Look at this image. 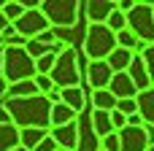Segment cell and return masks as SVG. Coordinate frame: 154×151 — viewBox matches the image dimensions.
<instances>
[{
  "label": "cell",
  "instance_id": "cell-1",
  "mask_svg": "<svg viewBox=\"0 0 154 151\" xmlns=\"http://www.w3.org/2000/svg\"><path fill=\"white\" fill-rule=\"evenodd\" d=\"M3 108L11 119V124L16 130H49V113H51V103L46 95H35V97H5Z\"/></svg>",
  "mask_w": 154,
  "mask_h": 151
},
{
  "label": "cell",
  "instance_id": "cell-2",
  "mask_svg": "<svg viewBox=\"0 0 154 151\" xmlns=\"http://www.w3.org/2000/svg\"><path fill=\"white\" fill-rule=\"evenodd\" d=\"M32 76H35V62L30 59V54L16 46H5L0 57V78L11 86L16 81H30Z\"/></svg>",
  "mask_w": 154,
  "mask_h": 151
},
{
  "label": "cell",
  "instance_id": "cell-3",
  "mask_svg": "<svg viewBox=\"0 0 154 151\" xmlns=\"http://www.w3.org/2000/svg\"><path fill=\"white\" fill-rule=\"evenodd\" d=\"M38 11L46 16V22H49L51 30L62 32V30L76 27L81 3L79 0H43V3H38Z\"/></svg>",
  "mask_w": 154,
  "mask_h": 151
},
{
  "label": "cell",
  "instance_id": "cell-4",
  "mask_svg": "<svg viewBox=\"0 0 154 151\" xmlns=\"http://www.w3.org/2000/svg\"><path fill=\"white\" fill-rule=\"evenodd\" d=\"M54 89L65 86H81V73H79V51L76 46H62V51L54 59V68L49 73Z\"/></svg>",
  "mask_w": 154,
  "mask_h": 151
},
{
  "label": "cell",
  "instance_id": "cell-5",
  "mask_svg": "<svg viewBox=\"0 0 154 151\" xmlns=\"http://www.w3.org/2000/svg\"><path fill=\"white\" fill-rule=\"evenodd\" d=\"M125 22H127V32H133L143 46L154 43V11H152V3H138L125 14Z\"/></svg>",
  "mask_w": 154,
  "mask_h": 151
},
{
  "label": "cell",
  "instance_id": "cell-6",
  "mask_svg": "<svg viewBox=\"0 0 154 151\" xmlns=\"http://www.w3.org/2000/svg\"><path fill=\"white\" fill-rule=\"evenodd\" d=\"M114 49H116V35L106 24H87V32H84V54L89 57V62L106 59Z\"/></svg>",
  "mask_w": 154,
  "mask_h": 151
},
{
  "label": "cell",
  "instance_id": "cell-7",
  "mask_svg": "<svg viewBox=\"0 0 154 151\" xmlns=\"http://www.w3.org/2000/svg\"><path fill=\"white\" fill-rule=\"evenodd\" d=\"M11 27H14V32H16V35H22L24 41H32V38H35V35H41L43 30H51V27H49V22H46V16L38 11V5L24 8V14H22Z\"/></svg>",
  "mask_w": 154,
  "mask_h": 151
},
{
  "label": "cell",
  "instance_id": "cell-8",
  "mask_svg": "<svg viewBox=\"0 0 154 151\" xmlns=\"http://www.w3.org/2000/svg\"><path fill=\"white\" fill-rule=\"evenodd\" d=\"M119 151H146L152 138H149V130L143 124H125L119 132Z\"/></svg>",
  "mask_w": 154,
  "mask_h": 151
},
{
  "label": "cell",
  "instance_id": "cell-9",
  "mask_svg": "<svg viewBox=\"0 0 154 151\" xmlns=\"http://www.w3.org/2000/svg\"><path fill=\"white\" fill-rule=\"evenodd\" d=\"M49 138L57 143V149L76 151V143H79V119L68 122L62 127H49Z\"/></svg>",
  "mask_w": 154,
  "mask_h": 151
},
{
  "label": "cell",
  "instance_id": "cell-10",
  "mask_svg": "<svg viewBox=\"0 0 154 151\" xmlns=\"http://www.w3.org/2000/svg\"><path fill=\"white\" fill-rule=\"evenodd\" d=\"M111 68L106 65V59H95V62H89L87 65V84L92 86V89H106L108 86V81H111Z\"/></svg>",
  "mask_w": 154,
  "mask_h": 151
},
{
  "label": "cell",
  "instance_id": "cell-11",
  "mask_svg": "<svg viewBox=\"0 0 154 151\" xmlns=\"http://www.w3.org/2000/svg\"><path fill=\"white\" fill-rule=\"evenodd\" d=\"M106 89H108L116 100H133V97L138 95V89H135V84L130 81V76H127V73H114Z\"/></svg>",
  "mask_w": 154,
  "mask_h": 151
},
{
  "label": "cell",
  "instance_id": "cell-12",
  "mask_svg": "<svg viewBox=\"0 0 154 151\" xmlns=\"http://www.w3.org/2000/svg\"><path fill=\"white\" fill-rule=\"evenodd\" d=\"M114 8H116V0H89V3H84V11H87L89 24H106L108 14Z\"/></svg>",
  "mask_w": 154,
  "mask_h": 151
},
{
  "label": "cell",
  "instance_id": "cell-13",
  "mask_svg": "<svg viewBox=\"0 0 154 151\" xmlns=\"http://www.w3.org/2000/svg\"><path fill=\"white\" fill-rule=\"evenodd\" d=\"M135 105H138V116H141L143 127L146 130L154 127V86H149V89L135 95Z\"/></svg>",
  "mask_w": 154,
  "mask_h": 151
},
{
  "label": "cell",
  "instance_id": "cell-14",
  "mask_svg": "<svg viewBox=\"0 0 154 151\" xmlns=\"http://www.w3.org/2000/svg\"><path fill=\"white\" fill-rule=\"evenodd\" d=\"M60 103H65V105L79 116V113H84V108H87V92H84L81 86H65V89H60Z\"/></svg>",
  "mask_w": 154,
  "mask_h": 151
},
{
  "label": "cell",
  "instance_id": "cell-15",
  "mask_svg": "<svg viewBox=\"0 0 154 151\" xmlns=\"http://www.w3.org/2000/svg\"><path fill=\"white\" fill-rule=\"evenodd\" d=\"M125 73L130 76V81L135 84V89H138V92H143V89H149V86H152V84H149V73H146V65H143L141 54H135V57H133V62H130V68H127Z\"/></svg>",
  "mask_w": 154,
  "mask_h": 151
},
{
  "label": "cell",
  "instance_id": "cell-16",
  "mask_svg": "<svg viewBox=\"0 0 154 151\" xmlns=\"http://www.w3.org/2000/svg\"><path fill=\"white\" fill-rule=\"evenodd\" d=\"M89 130L95 132L97 140L106 138V135H111V132H114V127H111V113H106V111H92V113H89Z\"/></svg>",
  "mask_w": 154,
  "mask_h": 151
},
{
  "label": "cell",
  "instance_id": "cell-17",
  "mask_svg": "<svg viewBox=\"0 0 154 151\" xmlns=\"http://www.w3.org/2000/svg\"><path fill=\"white\" fill-rule=\"evenodd\" d=\"M133 57H135L133 51H127V49H119V46H116V49L106 57V65L111 68V73H125V70L130 68Z\"/></svg>",
  "mask_w": 154,
  "mask_h": 151
},
{
  "label": "cell",
  "instance_id": "cell-18",
  "mask_svg": "<svg viewBox=\"0 0 154 151\" xmlns=\"http://www.w3.org/2000/svg\"><path fill=\"white\" fill-rule=\"evenodd\" d=\"M87 105H92V111H106L111 113L116 105V97L108 89H92V97H87Z\"/></svg>",
  "mask_w": 154,
  "mask_h": 151
},
{
  "label": "cell",
  "instance_id": "cell-19",
  "mask_svg": "<svg viewBox=\"0 0 154 151\" xmlns=\"http://www.w3.org/2000/svg\"><path fill=\"white\" fill-rule=\"evenodd\" d=\"M79 116L65 105V103H51V113H49V127H62L68 122H76Z\"/></svg>",
  "mask_w": 154,
  "mask_h": 151
},
{
  "label": "cell",
  "instance_id": "cell-20",
  "mask_svg": "<svg viewBox=\"0 0 154 151\" xmlns=\"http://www.w3.org/2000/svg\"><path fill=\"white\" fill-rule=\"evenodd\" d=\"M49 135V130H35V127H27V130H19V146L27 151H32L43 138Z\"/></svg>",
  "mask_w": 154,
  "mask_h": 151
},
{
  "label": "cell",
  "instance_id": "cell-21",
  "mask_svg": "<svg viewBox=\"0 0 154 151\" xmlns=\"http://www.w3.org/2000/svg\"><path fill=\"white\" fill-rule=\"evenodd\" d=\"M19 146V130L14 124H0V151H11Z\"/></svg>",
  "mask_w": 154,
  "mask_h": 151
},
{
  "label": "cell",
  "instance_id": "cell-22",
  "mask_svg": "<svg viewBox=\"0 0 154 151\" xmlns=\"http://www.w3.org/2000/svg\"><path fill=\"white\" fill-rule=\"evenodd\" d=\"M24 3H19V0H5V3H0V14H3V19L8 22V24H14L22 14H24Z\"/></svg>",
  "mask_w": 154,
  "mask_h": 151
},
{
  "label": "cell",
  "instance_id": "cell-23",
  "mask_svg": "<svg viewBox=\"0 0 154 151\" xmlns=\"http://www.w3.org/2000/svg\"><path fill=\"white\" fill-rule=\"evenodd\" d=\"M35 95H38V86L32 84V78H30V81H16V84H11L8 92H5V97H35Z\"/></svg>",
  "mask_w": 154,
  "mask_h": 151
},
{
  "label": "cell",
  "instance_id": "cell-24",
  "mask_svg": "<svg viewBox=\"0 0 154 151\" xmlns=\"http://www.w3.org/2000/svg\"><path fill=\"white\" fill-rule=\"evenodd\" d=\"M76 151H100V143L95 138V132L89 130V124L81 130L79 127V143H76Z\"/></svg>",
  "mask_w": 154,
  "mask_h": 151
},
{
  "label": "cell",
  "instance_id": "cell-25",
  "mask_svg": "<svg viewBox=\"0 0 154 151\" xmlns=\"http://www.w3.org/2000/svg\"><path fill=\"white\" fill-rule=\"evenodd\" d=\"M116 46H119V49H127V51H133V54H141V51H143V43H141L133 32H127V30L116 32Z\"/></svg>",
  "mask_w": 154,
  "mask_h": 151
},
{
  "label": "cell",
  "instance_id": "cell-26",
  "mask_svg": "<svg viewBox=\"0 0 154 151\" xmlns=\"http://www.w3.org/2000/svg\"><path fill=\"white\" fill-rule=\"evenodd\" d=\"M106 27L116 35V32H122L125 27H127V22H125V14L119 11V8H114L111 14H108V19H106Z\"/></svg>",
  "mask_w": 154,
  "mask_h": 151
},
{
  "label": "cell",
  "instance_id": "cell-27",
  "mask_svg": "<svg viewBox=\"0 0 154 151\" xmlns=\"http://www.w3.org/2000/svg\"><path fill=\"white\" fill-rule=\"evenodd\" d=\"M54 59H57V54H54V51H49V54L38 57V59H35V76H49V73H51V68H54Z\"/></svg>",
  "mask_w": 154,
  "mask_h": 151
},
{
  "label": "cell",
  "instance_id": "cell-28",
  "mask_svg": "<svg viewBox=\"0 0 154 151\" xmlns=\"http://www.w3.org/2000/svg\"><path fill=\"white\" fill-rule=\"evenodd\" d=\"M141 59H143V65H146V73H149V84L154 86V43L143 46V51H141Z\"/></svg>",
  "mask_w": 154,
  "mask_h": 151
},
{
  "label": "cell",
  "instance_id": "cell-29",
  "mask_svg": "<svg viewBox=\"0 0 154 151\" xmlns=\"http://www.w3.org/2000/svg\"><path fill=\"white\" fill-rule=\"evenodd\" d=\"M114 111H119L122 116H133V113H138V105H135V97H133V100H116Z\"/></svg>",
  "mask_w": 154,
  "mask_h": 151
},
{
  "label": "cell",
  "instance_id": "cell-30",
  "mask_svg": "<svg viewBox=\"0 0 154 151\" xmlns=\"http://www.w3.org/2000/svg\"><path fill=\"white\" fill-rule=\"evenodd\" d=\"M125 124H127V116H122L119 111H111V127H114V132H119Z\"/></svg>",
  "mask_w": 154,
  "mask_h": 151
},
{
  "label": "cell",
  "instance_id": "cell-31",
  "mask_svg": "<svg viewBox=\"0 0 154 151\" xmlns=\"http://www.w3.org/2000/svg\"><path fill=\"white\" fill-rule=\"evenodd\" d=\"M32 151H57V143H54V140L46 135V138H43V140H41V143H38Z\"/></svg>",
  "mask_w": 154,
  "mask_h": 151
},
{
  "label": "cell",
  "instance_id": "cell-32",
  "mask_svg": "<svg viewBox=\"0 0 154 151\" xmlns=\"http://www.w3.org/2000/svg\"><path fill=\"white\" fill-rule=\"evenodd\" d=\"M0 124H11V119H8V113H5V108H3V103H0Z\"/></svg>",
  "mask_w": 154,
  "mask_h": 151
},
{
  "label": "cell",
  "instance_id": "cell-33",
  "mask_svg": "<svg viewBox=\"0 0 154 151\" xmlns=\"http://www.w3.org/2000/svg\"><path fill=\"white\" fill-rule=\"evenodd\" d=\"M127 124H143V122H141L138 113H133V116H127Z\"/></svg>",
  "mask_w": 154,
  "mask_h": 151
},
{
  "label": "cell",
  "instance_id": "cell-34",
  "mask_svg": "<svg viewBox=\"0 0 154 151\" xmlns=\"http://www.w3.org/2000/svg\"><path fill=\"white\" fill-rule=\"evenodd\" d=\"M5 92H8V84L0 78V100H5Z\"/></svg>",
  "mask_w": 154,
  "mask_h": 151
},
{
  "label": "cell",
  "instance_id": "cell-35",
  "mask_svg": "<svg viewBox=\"0 0 154 151\" xmlns=\"http://www.w3.org/2000/svg\"><path fill=\"white\" fill-rule=\"evenodd\" d=\"M5 24H8V22H5V19H3V14H0V30H3Z\"/></svg>",
  "mask_w": 154,
  "mask_h": 151
},
{
  "label": "cell",
  "instance_id": "cell-36",
  "mask_svg": "<svg viewBox=\"0 0 154 151\" xmlns=\"http://www.w3.org/2000/svg\"><path fill=\"white\" fill-rule=\"evenodd\" d=\"M11 151H27V149H22V146H16V149H11Z\"/></svg>",
  "mask_w": 154,
  "mask_h": 151
},
{
  "label": "cell",
  "instance_id": "cell-37",
  "mask_svg": "<svg viewBox=\"0 0 154 151\" xmlns=\"http://www.w3.org/2000/svg\"><path fill=\"white\" fill-rule=\"evenodd\" d=\"M146 151H154V143H149V149H146Z\"/></svg>",
  "mask_w": 154,
  "mask_h": 151
},
{
  "label": "cell",
  "instance_id": "cell-38",
  "mask_svg": "<svg viewBox=\"0 0 154 151\" xmlns=\"http://www.w3.org/2000/svg\"><path fill=\"white\" fill-rule=\"evenodd\" d=\"M0 49H3V38H0Z\"/></svg>",
  "mask_w": 154,
  "mask_h": 151
},
{
  "label": "cell",
  "instance_id": "cell-39",
  "mask_svg": "<svg viewBox=\"0 0 154 151\" xmlns=\"http://www.w3.org/2000/svg\"><path fill=\"white\" fill-rule=\"evenodd\" d=\"M152 11H154V3H152Z\"/></svg>",
  "mask_w": 154,
  "mask_h": 151
},
{
  "label": "cell",
  "instance_id": "cell-40",
  "mask_svg": "<svg viewBox=\"0 0 154 151\" xmlns=\"http://www.w3.org/2000/svg\"><path fill=\"white\" fill-rule=\"evenodd\" d=\"M57 151H65V149H57Z\"/></svg>",
  "mask_w": 154,
  "mask_h": 151
}]
</instances>
